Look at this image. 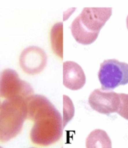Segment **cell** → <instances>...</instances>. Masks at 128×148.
Masks as SVG:
<instances>
[{"mask_svg":"<svg viewBox=\"0 0 128 148\" xmlns=\"http://www.w3.org/2000/svg\"><path fill=\"white\" fill-rule=\"evenodd\" d=\"M111 15L112 8H84L71 24L72 36L81 44H92Z\"/></svg>","mask_w":128,"mask_h":148,"instance_id":"7a4b0ae2","label":"cell"},{"mask_svg":"<svg viewBox=\"0 0 128 148\" xmlns=\"http://www.w3.org/2000/svg\"><path fill=\"white\" fill-rule=\"evenodd\" d=\"M0 106H1V102H0Z\"/></svg>","mask_w":128,"mask_h":148,"instance_id":"9a60e30c","label":"cell"},{"mask_svg":"<svg viewBox=\"0 0 128 148\" xmlns=\"http://www.w3.org/2000/svg\"><path fill=\"white\" fill-rule=\"evenodd\" d=\"M0 148H3V147H1V146H0Z\"/></svg>","mask_w":128,"mask_h":148,"instance_id":"5bb4252c","label":"cell"},{"mask_svg":"<svg viewBox=\"0 0 128 148\" xmlns=\"http://www.w3.org/2000/svg\"><path fill=\"white\" fill-rule=\"evenodd\" d=\"M86 76L81 66L73 61L63 63V84L67 88L76 91L86 84Z\"/></svg>","mask_w":128,"mask_h":148,"instance_id":"ba28073f","label":"cell"},{"mask_svg":"<svg viewBox=\"0 0 128 148\" xmlns=\"http://www.w3.org/2000/svg\"><path fill=\"white\" fill-rule=\"evenodd\" d=\"M119 96V104L116 113L125 119L128 120V94L120 93Z\"/></svg>","mask_w":128,"mask_h":148,"instance_id":"7c38bea8","label":"cell"},{"mask_svg":"<svg viewBox=\"0 0 128 148\" xmlns=\"http://www.w3.org/2000/svg\"><path fill=\"white\" fill-rule=\"evenodd\" d=\"M47 56L41 48L30 46L22 52L19 58V64L24 72L29 75H35L41 72L45 67Z\"/></svg>","mask_w":128,"mask_h":148,"instance_id":"8992f818","label":"cell"},{"mask_svg":"<svg viewBox=\"0 0 128 148\" xmlns=\"http://www.w3.org/2000/svg\"><path fill=\"white\" fill-rule=\"evenodd\" d=\"M63 127L72 119L75 115V107L71 98L68 96L63 95Z\"/></svg>","mask_w":128,"mask_h":148,"instance_id":"8fae6325","label":"cell"},{"mask_svg":"<svg viewBox=\"0 0 128 148\" xmlns=\"http://www.w3.org/2000/svg\"><path fill=\"white\" fill-rule=\"evenodd\" d=\"M86 148H112L111 140L107 133L100 129L92 131L86 140Z\"/></svg>","mask_w":128,"mask_h":148,"instance_id":"9c48e42d","label":"cell"},{"mask_svg":"<svg viewBox=\"0 0 128 148\" xmlns=\"http://www.w3.org/2000/svg\"><path fill=\"white\" fill-rule=\"evenodd\" d=\"M89 103L94 110L109 115L116 112L119 104V94L112 90H94L90 95Z\"/></svg>","mask_w":128,"mask_h":148,"instance_id":"52a82bcc","label":"cell"},{"mask_svg":"<svg viewBox=\"0 0 128 148\" xmlns=\"http://www.w3.org/2000/svg\"><path fill=\"white\" fill-rule=\"evenodd\" d=\"M63 23L58 22L52 27L50 33L51 48L59 58H63Z\"/></svg>","mask_w":128,"mask_h":148,"instance_id":"30bf717a","label":"cell"},{"mask_svg":"<svg viewBox=\"0 0 128 148\" xmlns=\"http://www.w3.org/2000/svg\"><path fill=\"white\" fill-rule=\"evenodd\" d=\"M26 100L28 118L34 121L30 134L32 143L47 147L57 142L63 128L61 113L43 95H33Z\"/></svg>","mask_w":128,"mask_h":148,"instance_id":"6da1fadb","label":"cell"},{"mask_svg":"<svg viewBox=\"0 0 128 148\" xmlns=\"http://www.w3.org/2000/svg\"><path fill=\"white\" fill-rule=\"evenodd\" d=\"M98 77L103 90H112L128 84V64L116 59L105 60L100 64Z\"/></svg>","mask_w":128,"mask_h":148,"instance_id":"277c9868","label":"cell"},{"mask_svg":"<svg viewBox=\"0 0 128 148\" xmlns=\"http://www.w3.org/2000/svg\"><path fill=\"white\" fill-rule=\"evenodd\" d=\"M28 118L25 98L6 99L0 106V142H7L19 135Z\"/></svg>","mask_w":128,"mask_h":148,"instance_id":"3957f363","label":"cell"},{"mask_svg":"<svg viewBox=\"0 0 128 148\" xmlns=\"http://www.w3.org/2000/svg\"><path fill=\"white\" fill-rule=\"evenodd\" d=\"M34 90L30 84L21 80L12 69H5L0 75V97L6 99L22 97L25 99L33 95Z\"/></svg>","mask_w":128,"mask_h":148,"instance_id":"5b68a950","label":"cell"},{"mask_svg":"<svg viewBox=\"0 0 128 148\" xmlns=\"http://www.w3.org/2000/svg\"><path fill=\"white\" fill-rule=\"evenodd\" d=\"M126 26H127V29L128 30V15H127V18H126Z\"/></svg>","mask_w":128,"mask_h":148,"instance_id":"4fadbf2b","label":"cell"}]
</instances>
